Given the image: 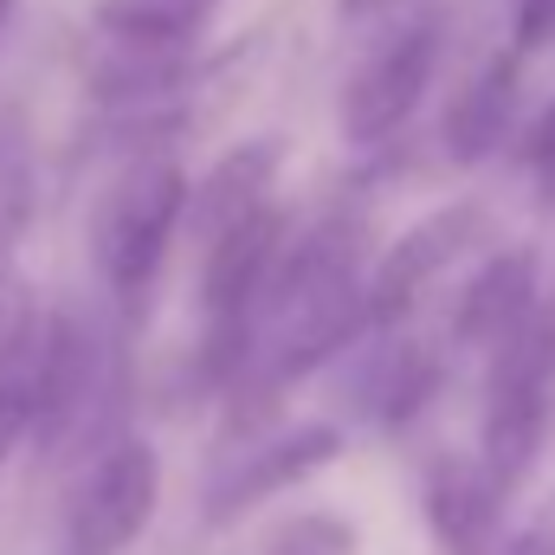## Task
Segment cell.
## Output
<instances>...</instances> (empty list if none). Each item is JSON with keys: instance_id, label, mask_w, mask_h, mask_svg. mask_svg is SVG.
<instances>
[{"instance_id": "obj_6", "label": "cell", "mask_w": 555, "mask_h": 555, "mask_svg": "<svg viewBox=\"0 0 555 555\" xmlns=\"http://www.w3.org/2000/svg\"><path fill=\"white\" fill-rule=\"evenodd\" d=\"M433 72H439V20L401 26V33L349 78V91H343V137L356 142V149L388 142L420 111Z\"/></svg>"}, {"instance_id": "obj_9", "label": "cell", "mask_w": 555, "mask_h": 555, "mask_svg": "<svg viewBox=\"0 0 555 555\" xmlns=\"http://www.w3.org/2000/svg\"><path fill=\"white\" fill-rule=\"evenodd\" d=\"M504 498H511V491L485 472L478 452H439V459L426 465V485H420L426 530H433V543L446 555H491Z\"/></svg>"}, {"instance_id": "obj_1", "label": "cell", "mask_w": 555, "mask_h": 555, "mask_svg": "<svg viewBox=\"0 0 555 555\" xmlns=\"http://www.w3.org/2000/svg\"><path fill=\"white\" fill-rule=\"evenodd\" d=\"M362 330H369V317H362L356 233L323 227L317 240L272 259L266 291L253 304V362L246 369H259L272 382H297V375L323 369L336 349H349Z\"/></svg>"}, {"instance_id": "obj_2", "label": "cell", "mask_w": 555, "mask_h": 555, "mask_svg": "<svg viewBox=\"0 0 555 555\" xmlns=\"http://www.w3.org/2000/svg\"><path fill=\"white\" fill-rule=\"evenodd\" d=\"M555 408V304L537 297L498 343L485 375V472L517 491L543 452V426Z\"/></svg>"}, {"instance_id": "obj_11", "label": "cell", "mask_w": 555, "mask_h": 555, "mask_svg": "<svg viewBox=\"0 0 555 555\" xmlns=\"http://www.w3.org/2000/svg\"><path fill=\"white\" fill-rule=\"evenodd\" d=\"M537 278H543V259H537L530 246H511V253L485 259V272L465 284V297H459V310H452L459 343L491 349V343L537 304Z\"/></svg>"}, {"instance_id": "obj_13", "label": "cell", "mask_w": 555, "mask_h": 555, "mask_svg": "<svg viewBox=\"0 0 555 555\" xmlns=\"http://www.w3.org/2000/svg\"><path fill=\"white\" fill-rule=\"evenodd\" d=\"M188 78H194L188 52H142L104 39V59L91 65V98L111 111H142V104H168Z\"/></svg>"}, {"instance_id": "obj_21", "label": "cell", "mask_w": 555, "mask_h": 555, "mask_svg": "<svg viewBox=\"0 0 555 555\" xmlns=\"http://www.w3.org/2000/svg\"><path fill=\"white\" fill-rule=\"evenodd\" d=\"M491 555H555V498H550V511H543L537 524H524L517 537L491 543Z\"/></svg>"}, {"instance_id": "obj_15", "label": "cell", "mask_w": 555, "mask_h": 555, "mask_svg": "<svg viewBox=\"0 0 555 555\" xmlns=\"http://www.w3.org/2000/svg\"><path fill=\"white\" fill-rule=\"evenodd\" d=\"M33 201H39V175H33L26 117L13 104H0V259L20 253V240L33 227Z\"/></svg>"}, {"instance_id": "obj_7", "label": "cell", "mask_w": 555, "mask_h": 555, "mask_svg": "<svg viewBox=\"0 0 555 555\" xmlns=\"http://www.w3.org/2000/svg\"><path fill=\"white\" fill-rule=\"evenodd\" d=\"M98 395V336L72 310H46L39 356L26 369V433L39 446H59Z\"/></svg>"}, {"instance_id": "obj_19", "label": "cell", "mask_w": 555, "mask_h": 555, "mask_svg": "<svg viewBox=\"0 0 555 555\" xmlns=\"http://www.w3.org/2000/svg\"><path fill=\"white\" fill-rule=\"evenodd\" d=\"M524 168L537 175V201L555 214V98L537 111V124L524 137Z\"/></svg>"}, {"instance_id": "obj_20", "label": "cell", "mask_w": 555, "mask_h": 555, "mask_svg": "<svg viewBox=\"0 0 555 555\" xmlns=\"http://www.w3.org/2000/svg\"><path fill=\"white\" fill-rule=\"evenodd\" d=\"M555 46V0H517V52Z\"/></svg>"}, {"instance_id": "obj_10", "label": "cell", "mask_w": 555, "mask_h": 555, "mask_svg": "<svg viewBox=\"0 0 555 555\" xmlns=\"http://www.w3.org/2000/svg\"><path fill=\"white\" fill-rule=\"evenodd\" d=\"M517 46L511 52H498V59H485L472 78H465V91L452 98V111H446V124H439V142H446V155L459 162V168H478L485 155H498L504 137L517 130V104H524V72H517Z\"/></svg>"}, {"instance_id": "obj_3", "label": "cell", "mask_w": 555, "mask_h": 555, "mask_svg": "<svg viewBox=\"0 0 555 555\" xmlns=\"http://www.w3.org/2000/svg\"><path fill=\"white\" fill-rule=\"evenodd\" d=\"M181 220H188V175H181V162H168V155L130 162L111 181V194H104V207L91 220V253H98V272L111 278V291L142 297L155 284V272H162Z\"/></svg>"}, {"instance_id": "obj_5", "label": "cell", "mask_w": 555, "mask_h": 555, "mask_svg": "<svg viewBox=\"0 0 555 555\" xmlns=\"http://www.w3.org/2000/svg\"><path fill=\"white\" fill-rule=\"evenodd\" d=\"M478 227H485V214H478L472 201L439 207V214L414 220V227L382 253V266L362 278V317H369V330H395V323H408V310L426 297V284L446 278L459 259H465V246L478 240Z\"/></svg>"}, {"instance_id": "obj_17", "label": "cell", "mask_w": 555, "mask_h": 555, "mask_svg": "<svg viewBox=\"0 0 555 555\" xmlns=\"http://www.w3.org/2000/svg\"><path fill=\"white\" fill-rule=\"evenodd\" d=\"M439 395V356H426V349H395L388 362H382V375H375V395L362 401L369 420H382V426H408V420L426 408Z\"/></svg>"}, {"instance_id": "obj_4", "label": "cell", "mask_w": 555, "mask_h": 555, "mask_svg": "<svg viewBox=\"0 0 555 555\" xmlns=\"http://www.w3.org/2000/svg\"><path fill=\"white\" fill-rule=\"evenodd\" d=\"M162 504V459L149 439H111L65 511V555H130Z\"/></svg>"}, {"instance_id": "obj_8", "label": "cell", "mask_w": 555, "mask_h": 555, "mask_svg": "<svg viewBox=\"0 0 555 555\" xmlns=\"http://www.w3.org/2000/svg\"><path fill=\"white\" fill-rule=\"evenodd\" d=\"M343 446H349V439H343L330 420H297V426H272V433H259V452H253L227 485H214V498H207V524H240V517L259 511L266 498L291 491V485H304V478L323 472V465H336Z\"/></svg>"}, {"instance_id": "obj_18", "label": "cell", "mask_w": 555, "mask_h": 555, "mask_svg": "<svg viewBox=\"0 0 555 555\" xmlns=\"http://www.w3.org/2000/svg\"><path fill=\"white\" fill-rule=\"evenodd\" d=\"M266 555H356V524L336 517V511L291 517L272 543H266Z\"/></svg>"}, {"instance_id": "obj_14", "label": "cell", "mask_w": 555, "mask_h": 555, "mask_svg": "<svg viewBox=\"0 0 555 555\" xmlns=\"http://www.w3.org/2000/svg\"><path fill=\"white\" fill-rule=\"evenodd\" d=\"M98 39L142 46V52H194L207 26V0H98Z\"/></svg>"}, {"instance_id": "obj_16", "label": "cell", "mask_w": 555, "mask_h": 555, "mask_svg": "<svg viewBox=\"0 0 555 555\" xmlns=\"http://www.w3.org/2000/svg\"><path fill=\"white\" fill-rule=\"evenodd\" d=\"M39 330H46V304L33 291V278L13 259H0V382H13L26 395V369L39 356Z\"/></svg>"}, {"instance_id": "obj_22", "label": "cell", "mask_w": 555, "mask_h": 555, "mask_svg": "<svg viewBox=\"0 0 555 555\" xmlns=\"http://www.w3.org/2000/svg\"><path fill=\"white\" fill-rule=\"evenodd\" d=\"M20 439H26V395L13 382H0V472H7V459H13Z\"/></svg>"}, {"instance_id": "obj_12", "label": "cell", "mask_w": 555, "mask_h": 555, "mask_svg": "<svg viewBox=\"0 0 555 555\" xmlns=\"http://www.w3.org/2000/svg\"><path fill=\"white\" fill-rule=\"evenodd\" d=\"M278 162H284V149L278 142H240V149H227L214 168H207V181H201V194H188V214H194V227L214 240L220 227H233L240 214H253L259 201H272V175Z\"/></svg>"}]
</instances>
